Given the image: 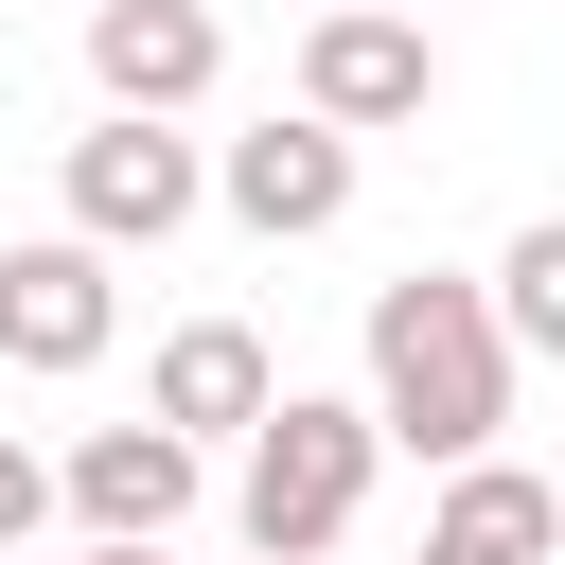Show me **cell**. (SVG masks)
Wrapping results in <instances>:
<instances>
[{
    "label": "cell",
    "instance_id": "cell-1",
    "mask_svg": "<svg viewBox=\"0 0 565 565\" xmlns=\"http://www.w3.org/2000/svg\"><path fill=\"white\" fill-rule=\"evenodd\" d=\"M512 335H494V282H459V265H406V282H371V424H388V459H477L494 424H512Z\"/></svg>",
    "mask_w": 565,
    "mask_h": 565
},
{
    "label": "cell",
    "instance_id": "cell-2",
    "mask_svg": "<svg viewBox=\"0 0 565 565\" xmlns=\"http://www.w3.org/2000/svg\"><path fill=\"white\" fill-rule=\"evenodd\" d=\"M371 477H388L371 388H265V424H247V459H230V530H247V565H318V547L371 512Z\"/></svg>",
    "mask_w": 565,
    "mask_h": 565
},
{
    "label": "cell",
    "instance_id": "cell-3",
    "mask_svg": "<svg viewBox=\"0 0 565 565\" xmlns=\"http://www.w3.org/2000/svg\"><path fill=\"white\" fill-rule=\"evenodd\" d=\"M53 177H71V230H88V247H177V230L212 212V159L177 141V106H106Z\"/></svg>",
    "mask_w": 565,
    "mask_h": 565
},
{
    "label": "cell",
    "instance_id": "cell-4",
    "mask_svg": "<svg viewBox=\"0 0 565 565\" xmlns=\"http://www.w3.org/2000/svg\"><path fill=\"white\" fill-rule=\"evenodd\" d=\"M300 106L353 124V141L424 124V106H441V35H424L406 0H318V18H300Z\"/></svg>",
    "mask_w": 565,
    "mask_h": 565
},
{
    "label": "cell",
    "instance_id": "cell-5",
    "mask_svg": "<svg viewBox=\"0 0 565 565\" xmlns=\"http://www.w3.org/2000/svg\"><path fill=\"white\" fill-rule=\"evenodd\" d=\"M353 124H318V106H265L247 141H212V212L230 230H265V247H318L335 212H353Z\"/></svg>",
    "mask_w": 565,
    "mask_h": 565
},
{
    "label": "cell",
    "instance_id": "cell-6",
    "mask_svg": "<svg viewBox=\"0 0 565 565\" xmlns=\"http://www.w3.org/2000/svg\"><path fill=\"white\" fill-rule=\"evenodd\" d=\"M106 335H124V247H88V230L0 247V353L18 371H106Z\"/></svg>",
    "mask_w": 565,
    "mask_h": 565
},
{
    "label": "cell",
    "instance_id": "cell-7",
    "mask_svg": "<svg viewBox=\"0 0 565 565\" xmlns=\"http://www.w3.org/2000/svg\"><path fill=\"white\" fill-rule=\"evenodd\" d=\"M194 494H212V441H177L159 406H141V424H88V441L53 459V512H71V530H194Z\"/></svg>",
    "mask_w": 565,
    "mask_h": 565
},
{
    "label": "cell",
    "instance_id": "cell-8",
    "mask_svg": "<svg viewBox=\"0 0 565 565\" xmlns=\"http://www.w3.org/2000/svg\"><path fill=\"white\" fill-rule=\"evenodd\" d=\"M212 71H230L212 0H88V88L106 106H212Z\"/></svg>",
    "mask_w": 565,
    "mask_h": 565
},
{
    "label": "cell",
    "instance_id": "cell-9",
    "mask_svg": "<svg viewBox=\"0 0 565 565\" xmlns=\"http://www.w3.org/2000/svg\"><path fill=\"white\" fill-rule=\"evenodd\" d=\"M424 565H565V494L530 459H441V512H424Z\"/></svg>",
    "mask_w": 565,
    "mask_h": 565
},
{
    "label": "cell",
    "instance_id": "cell-10",
    "mask_svg": "<svg viewBox=\"0 0 565 565\" xmlns=\"http://www.w3.org/2000/svg\"><path fill=\"white\" fill-rule=\"evenodd\" d=\"M265 388H282V353H265L247 318H177V335H159V371H141V406H159L177 441H247V424H265Z\"/></svg>",
    "mask_w": 565,
    "mask_h": 565
},
{
    "label": "cell",
    "instance_id": "cell-11",
    "mask_svg": "<svg viewBox=\"0 0 565 565\" xmlns=\"http://www.w3.org/2000/svg\"><path fill=\"white\" fill-rule=\"evenodd\" d=\"M494 335H512V353H547V371H565V212H530V230H512V247H494Z\"/></svg>",
    "mask_w": 565,
    "mask_h": 565
},
{
    "label": "cell",
    "instance_id": "cell-12",
    "mask_svg": "<svg viewBox=\"0 0 565 565\" xmlns=\"http://www.w3.org/2000/svg\"><path fill=\"white\" fill-rule=\"evenodd\" d=\"M35 530H53V459H35V441H0V547H35Z\"/></svg>",
    "mask_w": 565,
    "mask_h": 565
},
{
    "label": "cell",
    "instance_id": "cell-13",
    "mask_svg": "<svg viewBox=\"0 0 565 565\" xmlns=\"http://www.w3.org/2000/svg\"><path fill=\"white\" fill-rule=\"evenodd\" d=\"M71 565H177V530H88Z\"/></svg>",
    "mask_w": 565,
    "mask_h": 565
},
{
    "label": "cell",
    "instance_id": "cell-14",
    "mask_svg": "<svg viewBox=\"0 0 565 565\" xmlns=\"http://www.w3.org/2000/svg\"><path fill=\"white\" fill-rule=\"evenodd\" d=\"M547 494H565V459H547Z\"/></svg>",
    "mask_w": 565,
    "mask_h": 565
},
{
    "label": "cell",
    "instance_id": "cell-15",
    "mask_svg": "<svg viewBox=\"0 0 565 565\" xmlns=\"http://www.w3.org/2000/svg\"><path fill=\"white\" fill-rule=\"evenodd\" d=\"M300 18H318V0H300Z\"/></svg>",
    "mask_w": 565,
    "mask_h": 565
},
{
    "label": "cell",
    "instance_id": "cell-16",
    "mask_svg": "<svg viewBox=\"0 0 565 565\" xmlns=\"http://www.w3.org/2000/svg\"><path fill=\"white\" fill-rule=\"evenodd\" d=\"M0 565H18V547H0Z\"/></svg>",
    "mask_w": 565,
    "mask_h": 565
}]
</instances>
